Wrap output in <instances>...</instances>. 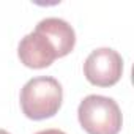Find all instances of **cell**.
Segmentation results:
<instances>
[{"mask_svg": "<svg viewBox=\"0 0 134 134\" xmlns=\"http://www.w3.org/2000/svg\"><path fill=\"white\" fill-rule=\"evenodd\" d=\"M77 118L88 134H118L123 125L118 104L103 95L85 96L77 107Z\"/></svg>", "mask_w": 134, "mask_h": 134, "instance_id": "cell-3", "label": "cell"}, {"mask_svg": "<svg viewBox=\"0 0 134 134\" xmlns=\"http://www.w3.org/2000/svg\"><path fill=\"white\" fill-rule=\"evenodd\" d=\"M76 46L74 29L60 18L40 21L33 32L25 35L18 46V57L27 68L43 70L57 58L66 57Z\"/></svg>", "mask_w": 134, "mask_h": 134, "instance_id": "cell-1", "label": "cell"}, {"mask_svg": "<svg viewBox=\"0 0 134 134\" xmlns=\"http://www.w3.org/2000/svg\"><path fill=\"white\" fill-rule=\"evenodd\" d=\"M0 134H11V132H8V131H5V129H0Z\"/></svg>", "mask_w": 134, "mask_h": 134, "instance_id": "cell-6", "label": "cell"}, {"mask_svg": "<svg viewBox=\"0 0 134 134\" xmlns=\"http://www.w3.org/2000/svg\"><path fill=\"white\" fill-rule=\"evenodd\" d=\"M123 74V58L110 47H98L84 62V76L96 87H112Z\"/></svg>", "mask_w": 134, "mask_h": 134, "instance_id": "cell-4", "label": "cell"}, {"mask_svg": "<svg viewBox=\"0 0 134 134\" xmlns=\"http://www.w3.org/2000/svg\"><path fill=\"white\" fill-rule=\"evenodd\" d=\"M35 134H66L63 132L62 129H55V128H51V129H43V131H38Z\"/></svg>", "mask_w": 134, "mask_h": 134, "instance_id": "cell-5", "label": "cell"}, {"mask_svg": "<svg viewBox=\"0 0 134 134\" xmlns=\"http://www.w3.org/2000/svg\"><path fill=\"white\" fill-rule=\"evenodd\" d=\"M63 101L62 84L51 76L30 79L21 90V109L30 120H46L54 117Z\"/></svg>", "mask_w": 134, "mask_h": 134, "instance_id": "cell-2", "label": "cell"}]
</instances>
